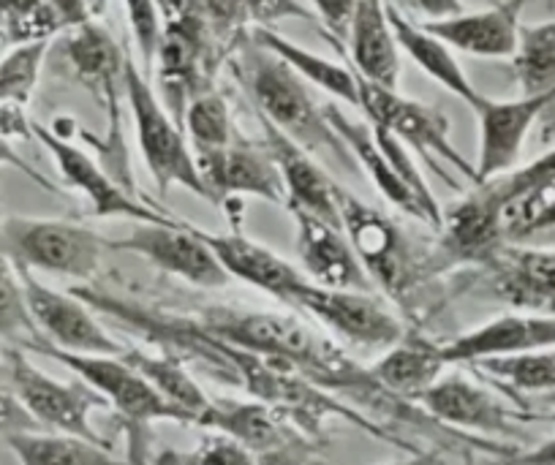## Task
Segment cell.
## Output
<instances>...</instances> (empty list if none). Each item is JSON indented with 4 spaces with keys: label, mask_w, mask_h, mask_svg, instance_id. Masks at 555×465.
Instances as JSON below:
<instances>
[{
    "label": "cell",
    "mask_w": 555,
    "mask_h": 465,
    "mask_svg": "<svg viewBox=\"0 0 555 465\" xmlns=\"http://www.w3.org/2000/svg\"><path fill=\"white\" fill-rule=\"evenodd\" d=\"M227 66L232 68L237 85L250 99L259 120L270 122L284 137H289L322 167L335 169L338 175H354V178L362 175L354 155L330 126L327 104H322L311 85L297 77L284 61H278L275 55L254 44L250 36H245L229 52Z\"/></svg>",
    "instance_id": "cell-1"
},
{
    "label": "cell",
    "mask_w": 555,
    "mask_h": 465,
    "mask_svg": "<svg viewBox=\"0 0 555 465\" xmlns=\"http://www.w3.org/2000/svg\"><path fill=\"white\" fill-rule=\"evenodd\" d=\"M338 210L351 248L360 256L371 286L382 288L405 313L416 317L430 275H436L430 259L414 248L409 234L389 216L346 191H338Z\"/></svg>",
    "instance_id": "cell-2"
},
{
    "label": "cell",
    "mask_w": 555,
    "mask_h": 465,
    "mask_svg": "<svg viewBox=\"0 0 555 465\" xmlns=\"http://www.w3.org/2000/svg\"><path fill=\"white\" fill-rule=\"evenodd\" d=\"M30 351L41 357H50L57 365L68 367L77 378H82L88 387H93L101 398L106 400L115 416L120 419L122 430H126L128 443V465H151V427L156 422H178V425H191L189 416L180 409H175L169 400L153 389L139 371H133L122 357H88V354H72V351H61L55 346L39 344Z\"/></svg>",
    "instance_id": "cell-3"
},
{
    "label": "cell",
    "mask_w": 555,
    "mask_h": 465,
    "mask_svg": "<svg viewBox=\"0 0 555 465\" xmlns=\"http://www.w3.org/2000/svg\"><path fill=\"white\" fill-rule=\"evenodd\" d=\"M227 57V47L216 39L194 0H169L151 72H156L158 99L180 126L191 101L216 90V74Z\"/></svg>",
    "instance_id": "cell-4"
},
{
    "label": "cell",
    "mask_w": 555,
    "mask_h": 465,
    "mask_svg": "<svg viewBox=\"0 0 555 465\" xmlns=\"http://www.w3.org/2000/svg\"><path fill=\"white\" fill-rule=\"evenodd\" d=\"M122 93H126L133 128H137L139 150H142V158H145L147 172L153 175L158 194L167 196L169 189L178 185V189H185L199 199L210 202L183 126L169 115L167 106L158 99L156 88L151 85V77L139 68V63L131 55L126 57Z\"/></svg>",
    "instance_id": "cell-5"
},
{
    "label": "cell",
    "mask_w": 555,
    "mask_h": 465,
    "mask_svg": "<svg viewBox=\"0 0 555 465\" xmlns=\"http://www.w3.org/2000/svg\"><path fill=\"white\" fill-rule=\"evenodd\" d=\"M0 234L17 267L72 277L79 281V286L93 283L109 250V240L101 237L95 229L61 218L3 216Z\"/></svg>",
    "instance_id": "cell-6"
},
{
    "label": "cell",
    "mask_w": 555,
    "mask_h": 465,
    "mask_svg": "<svg viewBox=\"0 0 555 465\" xmlns=\"http://www.w3.org/2000/svg\"><path fill=\"white\" fill-rule=\"evenodd\" d=\"M0 357L7 362L9 378H12V387L17 392L20 403H23V409L28 411L30 419L41 430L77 436L85 438V441L109 447L93 425L95 411H104L109 405H106V400L93 387H88L82 378H77V382H61V378L50 376V373L41 371L30 360L25 349L9 346Z\"/></svg>",
    "instance_id": "cell-7"
},
{
    "label": "cell",
    "mask_w": 555,
    "mask_h": 465,
    "mask_svg": "<svg viewBox=\"0 0 555 465\" xmlns=\"http://www.w3.org/2000/svg\"><path fill=\"white\" fill-rule=\"evenodd\" d=\"M196 427L234 438L259 465H308L319 449V441L302 432L289 416L259 400L210 398Z\"/></svg>",
    "instance_id": "cell-8"
},
{
    "label": "cell",
    "mask_w": 555,
    "mask_h": 465,
    "mask_svg": "<svg viewBox=\"0 0 555 465\" xmlns=\"http://www.w3.org/2000/svg\"><path fill=\"white\" fill-rule=\"evenodd\" d=\"M357 109L365 112L367 122H371L373 128H382V131L392 133V137L400 139L405 147L423 155L425 162H430V167H434L444 180L447 175L441 172L436 158L452 164V167L461 175H466L472 183L477 180L474 164H468L466 155H461V150L452 144L450 117L441 109H436V106H428L416 99H405L400 90L378 88V85L360 79V106H357ZM447 183H450V180H447Z\"/></svg>",
    "instance_id": "cell-9"
},
{
    "label": "cell",
    "mask_w": 555,
    "mask_h": 465,
    "mask_svg": "<svg viewBox=\"0 0 555 465\" xmlns=\"http://www.w3.org/2000/svg\"><path fill=\"white\" fill-rule=\"evenodd\" d=\"M34 139H39L41 147L52 155L61 180L72 191H77L90 207V216L95 218H126V221L139 223H183V218L164 210L158 202H145L139 194L128 191L126 185L117 183L101 162L85 153L82 147L68 137L52 131L44 122H30Z\"/></svg>",
    "instance_id": "cell-10"
},
{
    "label": "cell",
    "mask_w": 555,
    "mask_h": 465,
    "mask_svg": "<svg viewBox=\"0 0 555 465\" xmlns=\"http://www.w3.org/2000/svg\"><path fill=\"white\" fill-rule=\"evenodd\" d=\"M295 308L354 349L387 351L405 335V324L371 292L327 288L308 281L297 294Z\"/></svg>",
    "instance_id": "cell-11"
},
{
    "label": "cell",
    "mask_w": 555,
    "mask_h": 465,
    "mask_svg": "<svg viewBox=\"0 0 555 465\" xmlns=\"http://www.w3.org/2000/svg\"><path fill=\"white\" fill-rule=\"evenodd\" d=\"M109 250H126L156 270L196 288H227L232 277L221 267L199 229L191 223H139L126 237L109 240Z\"/></svg>",
    "instance_id": "cell-12"
},
{
    "label": "cell",
    "mask_w": 555,
    "mask_h": 465,
    "mask_svg": "<svg viewBox=\"0 0 555 465\" xmlns=\"http://www.w3.org/2000/svg\"><path fill=\"white\" fill-rule=\"evenodd\" d=\"M28 299L30 319L39 330L41 340L61 351L88 357H122L128 346L112 338L104 324L95 319V310L88 308L77 294L57 292L41 283L34 272L20 267Z\"/></svg>",
    "instance_id": "cell-13"
},
{
    "label": "cell",
    "mask_w": 555,
    "mask_h": 465,
    "mask_svg": "<svg viewBox=\"0 0 555 465\" xmlns=\"http://www.w3.org/2000/svg\"><path fill=\"white\" fill-rule=\"evenodd\" d=\"M416 405L447 430L501 443L520 436V422L526 419L520 411L463 373L441 376L428 392L416 398Z\"/></svg>",
    "instance_id": "cell-14"
},
{
    "label": "cell",
    "mask_w": 555,
    "mask_h": 465,
    "mask_svg": "<svg viewBox=\"0 0 555 465\" xmlns=\"http://www.w3.org/2000/svg\"><path fill=\"white\" fill-rule=\"evenodd\" d=\"M196 169L205 180L210 202L227 207V210H232V205H240V196H254L267 205L286 207L284 180H281L275 158L264 147V142L256 144L240 137L221 153L196 158Z\"/></svg>",
    "instance_id": "cell-15"
},
{
    "label": "cell",
    "mask_w": 555,
    "mask_h": 465,
    "mask_svg": "<svg viewBox=\"0 0 555 465\" xmlns=\"http://www.w3.org/2000/svg\"><path fill=\"white\" fill-rule=\"evenodd\" d=\"M555 104V93L547 95H520V99H482L472 106L479 120V155L474 164L477 180L485 183L499 175L512 172L520 162L522 144H526L528 131L533 122Z\"/></svg>",
    "instance_id": "cell-16"
},
{
    "label": "cell",
    "mask_w": 555,
    "mask_h": 465,
    "mask_svg": "<svg viewBox=\"0 0 555 465\" xmlns=\"http://www.w3.org/2000/svg\"><path fill=\"white\" fill-rule=\"evenodd\" d=\"M490 297L520 313L555 319V250L504 245L482 267Z\"/></svg>",
    "instance_id": "cell-17"
},
{
    "label": "cell",
    "mask_w": 555,
    "mask_h": 465,
    "mask_svg": "<svg viewBox=\"0 0 555 465\" xmlns=\"http://www.w3.org/2000/svg\"><path fill=\"white\" fill-rule=\"evenodd\" d=\"M199 234L210 245L212 254L218 256V261H221V267L232 281L248 283V286L270 294L278 302L295 308L297 294L308 283L306 272L300 267L286 261L284 256H278L267 245L248 240L240 229L227 234H212L199 229Z\"/></svg>",
    "instance_id": "cell-18"
},
{
    "label": "cell",
    "mask_w": 555,
    "mask_h": 465,
    "mask_svg": "<svg viewBox=\"0 0 555 465\" xmlns=\"http://www.w3.org/2000/svg\"><path fill=\"white\" fill-rule=\"evenodd\" d=\"M261 122V133H264V147L270 150V155L275 158L278 172L284 180L286 191V210L289 212H308V216H317L322 221L335 223V227H344L340 223V210H338V191L340 183H335L330 178L327 169L313 158L311 153H306L302 147H297L289 137L272 128L270 122Z\"/></svg>",
    "instance_id": "cell-19"
},
{
    "label": "cell",
    "mask_w": 555,
    "mask_h": 465,
    "mask_svg": "<svg viewBox=\"0 0 555 465\" xmlns=\"http://www.w3.org/2000/svg\"><path fill=\"white\" fill-rule=\"evenodd\" d=\"M297 223V259L308 281L327 288L371 292V281L360 256L351 248L344 227L322 221L308 212H292Z\"/></svg>",
    "instance_id": "cell-20"
},
{
    "label": "cell",
    "mask_w": 555,
    "mask_h": 465,
    "mask_svg": "<svg viewBox=\"0 0 555 465\" xmlns=\"http://www.w3.org/2000/svg\"><path fill=\"white\" fill-rule=\"evenodd\" d=\"M528 0H499L482 12H463L444 20H425L423 28L444 41L450 50L472 57H512L520 34V14Z\"/></svg>",
    "instance_id": "cell-21"
},
{
    "label": "cell",
    "mask_w": 555,
    "mask_h": 465,
    "mask_svg": "<svg viewBox=\"0 0 555 465\" xmlns=\"http://www.w3.org/2000/svg\"><path fill=\"white\" fill-rule=\"evenodd\" d=\"M555 349V319L537 313H504L444 344L450 365H474L479 360Z\"/></svg>",
    "instance_id": "cell-22"
},
{
    "label": "cell",
    "mask_w": 555,
    "mask_h": 465,
    "mask_svg": "<svg viewBox=\"0 0 555 465\" xmlns=\"http://www.w3.org/2000/svg\"><path fill=\"white\" fill-rule=\"evenodd\" d=\"M387 7L389 3L384 0H357L349 30H346V44H349V61L357 77L378 88L398 90L400 47Z\"/></svg>",
    "instance_id": "cell-23"
},
{
    "label": "cell",
    "mask_w": 555,
    "mask_h": 465,
    "mask_svg": "<svg viewBox=\"0 0 555 465\" xmlns=\"http://www.w3.org/2000/svg\"><path fill=\"white\" fill-rule=\"evenodd\" d=\"M450 367L444 357V344L430 340L420 330H405L403 338L389 346L371 365L373 378L395 398L416 403L420 395L428 392Z\"/></svg>",
    "instance_id": "cell-24"
},
{
    "label": "cell",
    "mask_w": 555,
    "mask_h": 465,
    "mask_svg": "<svg viewBox=\"0 0 555 465\" xmlns=\"http://www.w3.org/2000/svg\"><path fill=\"white\" fill-rule=\"evenodd\" d=\"M327 117H330V126L335 128V133L344 139L349 153L354 155L360 172L367 175V180L376 185L378 194H382L389 205L398 207L400 212H405L409 218H414V221L428 227V218H425L423 207L416 205L411 191L400 183L395 169L389 167L387 155H384V150L378 147L376 133H373V128L367 126V120H354V117L346 115L338 104H327Z\"/></svg>",
    "instance_id": "cell-25"
},
{
    "label": "cell",
    "mask_w": 555,
    "mask_h": 465,
    "mask_svg": "<svg viewBox=\"0 0 555 465\" xmlns=\"http://www.w3.org/2000/svg\"><path fill=\"white\" fill-rule=\"evenodd\" d=\"M387 12L400 52H405L420 72L428 74L434 82H439L441 88L450 90L452 95H457L466 106H474L482 99V93L474 88L468 74L463 72L461 61L455 57V50H450L444 41L436 39L434 34H428L420 23L405 17L403 9L387 7Z\"/></svg>",
    "instance_id": "cell-26"
},
{
    "label": "cell",
    "mask_w": 555,
    "mask_h": 465,
    "mask_svg": "<svg viewBox=\"0 0 555 465\" xmlns=\"http://www.w3.org/2000/svg\"><path fill=\"white\" fill-rule=\"evenodd\" d=\"M248 36L261 50L275 55L278 61H284L311 88L324 90L327 95H333V99L344 101L349 106H360V77H357L351 66H344V63L330 61V57L319 55V52L306 50V47L295 44L286 36L275 34L272 28H256Z\"/></svg>",
    "instance_id": "cell-27"
},
{
    "label": "cell",
    "mask_w": 555,
    "mask_h": 465,
    "mask_svg": "<svg viewBox=\"0 0 555 465\" xmlns=\"http://www.w3.org/2000/svg\"><path fill=\"white\" fill-rule=\"evenodd\" d=\"M122 360L139 371L147 382L153 384L158 395L164 400L175 405V409L183 411L189 416L191 425L196 427L199 416L205 414L207 405H210L212 395H207L205 389L199 387L194 376H191L189 365L183 360H178L175 354H167V351H147V349H126Z\"/></svg>",
    "instance_id": "cell-28"
},
{
    "label": "cell",
    "mask_w": 555,
    "mask_h": 465,
    "mask_svg": "<svg viewBox=\"0 0 555 465\" xmlns=\"http://www.w3.org/2000/svg\"><path fill=\"white\" fill-rule=\"evenodd\" d=\"M3 441L20 465H128L112 454V447L63 432L28 430L7 436Z\"/></svg>",
    "instance_id": "cell-29"
},
{
    "label": "cell",
    "mask_w": 555,
    "mask_h": 465,
    "mask_svg": "<svg viewBox=\"0 0 555 465\" xmlns=\"http://www.w3.org/2000/svg\"><path fill=\"white\" fill-rule=\"evenodd\" d=\"M509 61L522 95L555 93V17L520 25L517 50Z\"/></svg>",
    "instance_id": "cell-30"
},
{
    "label": "cell",
    "mask_w": 555,
    "mask_h": 465,
    "mask_svg": "<svg viewBox=\"0 0 555 465\" xmlns=\"http://www.w3.org/2000/svg\"><path fill=\"white\" fill-rule=\"evenodd\" d=\"M183 131L189 137L191 150H194V162L205 158V155L221 153V150H227L229 144L243 137L234 126L232 106H229L227 95L218 93V90H210V93L191 101L189 112H185Z\"/></svg>",
    "instance_id": "cell-31"
},
{
    "label": "cell",
    "mask_w": 555,
    "mask_h": 465,
    "mask_svg": "<svg viewBox=\"0 0 555 465\" xmlns=\"http://www.w3.org/2000/svg\"><path fill=\"white\" fill-rule=\"evenodd\" d=\"M0 223H3V210H0ZM0 340L25 351H30L41 340L30 319L23 275L3 245V234H0Z\"/></svg>",
    "instance_id": "cell-32"
},
{
    "label": "cell",
    "mask_w": 555,
    "mask_h": 465,
    "mask_svg": "<svg viewBox=\"0 0 555 465\" xmlns=\"http://www.w3.org/2000/svg\"><path fill=\"white\" fill-rule=\"evenodd\" d=\"M472 367H477L479 373H485L493 382L515 389V392H555V349L522 351V354L479 360Z\"/></svg>",
    "instance_id": "cell-33"
},
{
    "label": "cell",
    "mask_w": 555,
    "mask_h": 465,
    "mask_svg": "<svg viewBox=\"0 0 555 465\" xmlns=\"http://www.w3.org/2000/svg\"><path fill=\"white\" fill-rule=\"evenodd\" d=\"M50 52V41L20 44L0 57V101L12 106H28L39 88L41 66Z\"/></svg>",
    "instance_id": "cell-34"
},
{
    "label": "cell",
    "mask_w": 555,
    "mask_h": 465,
    "mask_svg": "<svg viewBox=\"0 0 555 465\" xmlns=\"http://www.w3.org/2000/svg\"><path fill=\"white\" fill-rule=\"evenodd\" d=\"M0 28L7 30L14 47L52 41V36L63 34L47 0H0Z\"/></svg>",
    "instance_id": "cell-35"
},
{
    "label": "cell",
    "mask_w": 555,
    "mask_h": 465,
    "mask_svg": "<svg viewBox=\"0 0 555 465\" xmlns=\"http://www.w3.org/2000/svg\"><path fill=\"white\" fill-rule=\"evenodd\" d=\"M151 465H259L254 454L223 432L207 430L194 449H162Z\"/></svg>",
    "instance_id": "cell-36"
},
{
    "label": "cell",
    "mask_w": 555,
    "mask_h": 465,
    "mask_svg": "<svg viewBox=\"0 0 555 465\" xmlns=\"http://www.w3.org/2000/svg\"><path fill=\"white\" fill-rule=\"evenodd\" d=\"M128 28H131L133 47L139 55V68L151 77L153 57L164 34V9L158 0H122Z\"/></svg>",
    "instance_id": "cell-37"
},
{
    "label": "cell",
    "mask_w": 555,
    "mask_h": 465,
    "mask_svg": "<svg viewBox=\"0 0 555 465\" xmlns=\"http://www.w3.org/2000/svg\"><path fill=\"white\" fill-rule=\"evenodd\" d=\"M245 28H272L286 20H302V23H319L317 14L306 9L300 0H240Z\"/></svg>",
    "instance_id": "cell-38"
},
{
    "label": "cell",
    "mask_w": 555,
    "mask_h": 465,
    "mask_svg": "<svg viewBox=\"0 0 555 465\" xmlns=\"http://www.w3.org/2000/svg\"><path fill=\"white\" fill-rule=\"evenodd\" d=\"M194 7L207 20L216 39L227 47V52H232L234 44L248 36L243 12H240V0H194Z\"/></svg>",
    "instance_id": "cell-39"
},
{
    "label": "cell",
    "mask_w": 555,
    "mask_h": 465,
    "mask_svg": "<svg viewBox=\"0 0 555 465\" xmlns=\"http://www.w3.org/2000/svg\"><path fill=\"white\" fill-rule=\"evenodd\" d=\"M28 430H41L34 419H30L28 411L20 403L17 392L12 387V378H9L7 362L0 357V436H14V432H28Z\"/></svg>",
    "instance_id": "cell-40"
},
{
    "label": "cell",
    "mask_w": 555,
    "mask_h": 465,
    "mask_svg": "<svg viewBox=\"0 0 555 465\" xmlns=\"http://www.w3.org/2000/svg\"><path fill=\"white\" fill-rule=\"evenodd\" d=\"M47 7L52 9L66 34L88 23H99L101 14L106 12V0H47Z\"/></svg>",
    "instance_id": "cell-41"
},
{
    "label": "cell",
    "mask_w": 555,
    "mask_h": 465,
    "mask_svg": "<svg viewBox=\"0 0 555 465\" xmlns=\"http://www.w3.org/2000/svg\"><path fill=\"white\" fill-rule=\"evenodd\" d=\"M308 3H311V12L317 14L319 25H324L338 39H346L357 0H308Z\"/></svg>",
    "instance_id": "cell-42"
},
{
    "label": "cell",
    "mask_w": 555,
    "mask_h": 465,
    "mask_svg": "<svg viewBox=\"0 0 555 465\" xmlns=\"http://www.w3.org/2000/svg\"><path fill=\"white\" fill-rule=\"evenodd\" d=\"M3 167L17 169V172H23L25 178L34 180V183L41 185L44 191H52V194L57 191V185L52 183V180H47L39 169H34L28 162H23V155H17V150L12 147V139H7V137H0V169Z\"/></svg>",
    "instance_id": "cell-43"
},
{
    "label": "cell",
    "mask_w": 555,
    "mask_h": 465,
    "mask_svg": "<svg viewBox=\"0 0 555 465\" xmlns=\"http://www.w3.org/2000/svg\"><path fill=\"white\" fill-rule=\"evenodd\" d=\"M28 115H25L23 106H12L0 101V137L7 139H30L34 131H30Z\"/></svg>",
    "instance_id": "cell-44"
},
{
    "label": "cell",
    "mask_w": 555,
    "mask_h": 465,
    "mask_svg": "<svg viewBox=\"0 0 555 465\" xmlns=\"http://www.w3.org/2000/svg\"><path fill=\"white\" fill-rule=\"evenodd\" d=\"M493 465H555V438L537 443L531 449H517L515 454L504 460H495Z\"/></svg>",
    "instance_id": "cell-45"
},
{
    "label": "cell",
    "mask_w": 555,
    "mask_h": 465,
    "mask_svg": "<svg viewBox=\"0 0 555 465\" xmlns=\"http://www.w3.org/2000/svg\"><path fill=\"white\" fill-rule=\"evenodd\" d=\"M405 7H411L428 20H444L463 12V0H405Z\"/></svg>",
    "instance_id": "cell-46"
},
{
    "label": "cell",
    "mask_w": 555,
    "mask_h": 465,
    "mask_svg": "<svg viewBox=\"0 0 555 465\" xmlns=\"http://www.w3.org/2000/svg\"><path fill=\"white\" fill-rule=\"evenodd\" d=\"M547 229H555V191L547 196V199H544L542 210H539L537 218H533V221H531V227H528L526 237H528V234L547 232Z\"/></svg>",
    "instance_id": "cell-47"
},
{
    "label": "cell",
    "mask_w": 555,
    "mask_h": 465,
    "mask_svg": "<svg viewBox=\"0 0 555 465\" xmlns=\"http://www.w3.org/2000/svg\"><path fill=\"white\" fill-rule=\"evenodd\" d=\"M9 50H14V41H12V39H9V36H7V30L0 28V57L7 55V52H9Z\"/></svg>",
    "instance_id": "cell-48"
},
{
    "label": "cell",
    "mask_w": 555,
    "mask_h": 465,
    "mask_svg": "<svg viewBox=\"0 0 555 465\" xmlns=\"http://www.w3.org/2000/svg\"><path fill=\"white\" fill-rule=\"evenodd\" d=\"M542 400H544V403L550 405V409H555V392H550V395H542Z\"/></svg>",
    "instance_id": "cell-49"
},
{
    "label": "cell",
    "mask_w": 555,
    "mask_h": 465,
    "mask_svg": "<svg viewBox=\"0 0 555 465\" xmlns=\"http://www.w3.org/2000/svg\"><path fill=\"white\" fill-rule=\"evenodd\" d=\"M158 3H162V9L169 7V0H158Z\"/></svg>",
    "instance_id": "cell-50"
}]
</instances>
